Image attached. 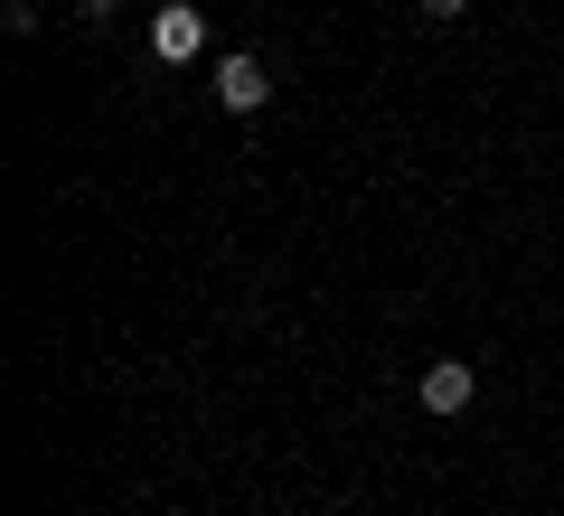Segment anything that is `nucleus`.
<instances>
[{
  "mask_svg": "<svg viewBox=\"0 0 564 516\" xmlns=\"http://www.w3.org/2000/svg\"><path fill=\"white\" fill-rule=\"evenodd\" d=\"M470 395H480V376H470L462 358H433V366L414 376V404H423V414H462Z\"/></svg>",
  "mask_w": 564,
  "mask_h": 516,
  "instance_id": "obj_3",
  "label": "nucleus"
},
{
  "mask_svg": "<svg viewBox=\"0 0 564 516\" xmlns=\"http://www.w3.org/2000/svg\"><path fill=\"white\" fill-rule=\"evenodd\" d=\"M207 76H217L226 113H263V103H273V76H263V57H245V47H236V57H217Z\"/></svg>",
  "mask_w": 564,
  "mask_h": 516,
  "instance_id": "obj_2",
  "label": "nucleus"
},
{
  "mask_svg": "<svg viewBox=\"0 0 564 516\" xmlns=\"http://www.w3.org/2000/svg\"><path fill=\"white\" fill-rule=\"evenodd\" d=\"M470 0H423V20H462Z\"/></svg>",
  "mask_w": 564,
  "mask_h": 516,
  "instance_id": "obj_4",
  "label": "nucleus"
},
{
  "mask_svg": "<svg viewBox=\"0 0 564 516\" xmlns=\"http://www.w3.org/2000/svg\"><path fill=\"white\" fill-rule=\"evenodd\" d=\"M198 10H207V0H198Z\"/></svg>",
  "mask_w": 564,
  "mask_h": 516,
  "instance_id": "obj_6",
  "label": "nucleus"
},
{
  "mask_svg": "<svg viewBox=\"0 0 564 516\" xmlns=\"http://www.w3.org/2000/svg\"><path fill=\"white\" fill-rule=\"evenodd\" d=\"M76 10H85V20H95V29H104V20H113V10H122V0H76Z\"/></svg>",
  "mask_w": 564,
  "mask_h": 516,
  "instance_id": "obj_5",
  "label": "nucleus"
},
{
  "mask_svg": "<svg viewBox=\"0 0 564 516\" xmlns=\"http://www.w3.org/2000/svg\"><path fill=\"white\" fill-rule=\"evenodd\" d=\"M151 57H161V66L207 57V10H198V0H170L161 20H151Z\"/></svg>",
  "mask_w": 564,
  "mask_h": 516,
  "instance_id": "obj_1",
  "label": "nucleus"
}]
</instances>
